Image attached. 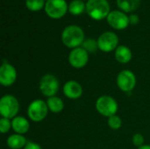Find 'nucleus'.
Instances as JSON below:
<instances>
[{"label": "nucleus", "mask_w": 150, "mask_h": 149, "mask_svg": "<svg viewBox=\"0 0 150 149\" xmlns=\"http://www.w3.org/2000/svg\"><path fill=\"white\" fill-rule=\"evenodd\" d=\"M82 47L84 48L88 53H94L98 48V40H96L95 39H86L83 41Z\"/></svg>", "instance_id": "21"}, {"label": "nucleus", "mask_w": 150, "mask_h": 149, "mask_svg": "<svg viewBox=\"0 0 150 149\" xmlns=\"http://www.w3.org/2000/svg\"><path fill=\"white\" fill-rule=\"evenodd\" d=\"M138 149H150V145H143V146L138 148Z\"/></svg>", "instance_id": "27"}, {"label": "nucleus", "mask_w": 150, "mask_h": 149, "mask_svg": "<svg viewBox=\"0 0 150 149\" xmlns=\"http://www.w3.org/2000/svg\"><path fill=\"white\" fill-rule=\"evenodd\" d=\"M11 128L18 134H25L30 128L29 121L21 116H17L11 119Z\"/></svg>", "instance_id": "14"}, {"label": "nucleus", "mask_w": 150, "mask_h": 149, "mask_svg": "<svg viewBox=\"0 0 150 149\" xmlns=\"http://www.w3.org/2000/svg\"><path fill=\"white\" fill-rule=\"evenodd\" d=\"M87 14L95 20H102L108 17L110 4L107 0H88L86 3Z\"/></svg>", "instance_id": "2"}, {"label": "nucleus", "mask_w": 150, "mask_h": 149, "mask_svg": "<svg viewBox=\"0 0 150 149\" xmlns=\"http://www.w3.org/2000/svg\"><path fill=\"white\" fill-rule=\"evenodd\" d=\"M121 125H122V120L119 116L113 115L108 118V126L111 129L118 130L121 127Z\"/></svg>", "instance_id": "22"}, {"label": "nucleus", "mask_w": 150, "mask_h": 149, "mask_svg": "<svg viewBox=\"0 0 150 149\" xmlns=\"http://www.w3.org/2000/svg\"><path fill=\"white\" fill-rule=\"evenodd\" d=\"M132 141H133V144H134V146L140 148V147L143 146V143H144V137H143V135L141 134V133H136V134H134V135L133 136Z\"/></svg>", "instance_id": "24"}, {"label": "nucleus", "mask_w": 150, "mask_h": 149, "mask_svg": "<svg viewBox=\"0 0 150 149\" xmlns=\"http://www.w3.org/2000/svg\"><path fill=\"white\" fill-rule=\"evenodd\" d=\"M97 40L98 49L105 53H109L116 50V48L119 47V38L117 34L110 31L103 32Z\"/></svg>", "instance_id": "8"}, {"label": "nucleus", "mask_w": 150, "mask_h": 149, "mask_svg": "<svg viewBox=\"0 0 150 149\" xmlns=\"http://www.w3.org/2000/svg\"><path fill=\"white\" fill-rule=\"evenodd\" d=\"M11 128V120L9 119L2 118L0 119V131L2 133H6Z\"/></svg>", "instance_id": "23"}, {"label": "nucleus", "mask_w": 150, "mask_h": 149, "mask_svg": "<svg viewBox=\"0 0 150 149\" xmlns=\"http://www.w3.org/2000/svg\"><path fill=\"white\" fill-rule=\"evenodd\" d=\"M24 149H42L41 147L35 143V142H32V141H28L27 144L25 145V147L24 148Z\"/></svg>", "instance_id": "26"}, {"label": "nucleus", "mask_w": 150, "mask_h": 149, "mask_svg": "<svg viewBox=\"0 0 150 149\" xmlns=\"http://www.w3.org/2000/svg\"><path fill=\"white\" fill-rule=\"evenodd\" d=\"M63 93L69 99H77L83 95V88L79 83L69 81L63 86Z\"/></svg>", "instance_id": "13"}, {"label": "nucleus", "mask_w": 150, "mask_h": 149, "mask_svg": "<svg viewBox=\"0 0 150 149\" xmlns=\"http://www.w3.org/2000/svg\"><path fill=\"white\" fill-rule=\"evenodd\" d=\"M96 109L104 117L110 118L116 115L119 105L117 101L110 96H102L96 101Z\"/></svg>", "instance_id": "4"}, {"label": "nucleus", "mask_w": 150, "mask_h": 149, "mask_svg": "<svg viewBox=\"0 0 150 149\" xmlns=\"http://www.w3.org/2000/svg\"><path fill=\"white\" fill-rule=\"evenodd\" d=\"M117 85L124 92L132 91L136 85L135 75L129 69L120 71L117 76Z\"/></svg>", "instance_id": "9"}, {"label": "nucleus", "mask_w": 150, "mask_h": 149, "mask_svg": "<svg viewBox=\"0 0 150 149\" xmlns=\"http://www.w3.org/2000/svg\"><path fill=\"white\" fill-rule=\"evenodd\" d=\"M129 17V24L131 25H137L140 21V18H139V16L136 15V14H131Z\"/></svg>", "instance_id": "25"}, {"label": "nucleus", "mask_w": 150, "mask_h": 149, "mask_svg": "<svg viewBox=\"0 0 150 149\" xmlns=\"http://www.w3.org/2000/svg\"><path fill=\"white\" fill-rule=\"evenodd\" d=\"M46 103H47V105L48 107V110L54 113H59L64 108L63 101L56 96L48 97Z\"/></svg>", "instance_id": "18"}, {"label": "nucleus", "mask_w": 150, "mask_h": 149, "mask_svg": "<svg viewBox=\"0 0 150 149\" xmlns=\"http://www.w3.org/2000/svg\"><path fill=\"white\" fill-rule=\"evenodd\" d=\"M19 111V103L12 95H5L0 99V114L2 118L12 119Z\"/></svg>", "instance_id": "3"}, {"label": "nucleus", "mask_w": 150, "mask_h": 149, "mask_svg": "<svg viewBox=\"0 0 150 149\" xmlns=\"http://www.w3.org/2000/svg\"><path fill=\"white\" fill-rule=\"evenodd\" d=\"M16 68L9 63L2 64L0 67V83L4 87H9L16 82Z\"/></svg>", "instance_id": "12"}, {"label": "nucleus", "mask_w": 150, "mask_h": 149, "mask_svg": "<svg viewBox=\"0 0 150 149\" xmlns=\"http://www.w3.org/2000/svg\"><path fill=\"white\" fill-rule=\"evenodd\" d=\"M45 0H25V6L32 11H39L45 7Z\"/></svg>", "instance_id": "20"}, {"label": "nucleus", "mask_w": 150, "mask_h": 149, "mask_svg": "<svg viewBox=\"0 0 150 149\" xmlns=\"http://www.w3.org/2000/svg\"><path fill=\"white\" fill-rule=\"evenodd\" d=\"M59 87L60 83L58 79L52 74H47L43 76L40 81V91L42 95L47 97L55 96L59 90Z\"/></svg>", "instance_id": "7"}, {"label": "nucleus", "mask_w": 150, "mask_h": 149, "mask_svg": "<svg viewBox=\"0 0 150 149\" xmlns=\"http://www.w3.org/2000/svg\"><path fill=\"white\" fill-rule=\"evenodd\" d=\"M82 1H85V0H82Z\"/></svg>", "instance_id": "28"}, {"label": "nucleus", "mask_w": 150, "mask_h": 149, "mask_svg": "<svg viewBox=\"0 0 150 149\" xmlns=\"http://www.w3.org/2000/svg\"><path fill=\"white\" fill-rule=\"evenodd\" d=\"M85 40L83 30L76 25L66 26L62 32V41L69 48H76L82 47Z\"/></svg>", "instance_id": "1"}, {"label": "nucleus", "mask_w": 150, "mask_h": 149, "mask_svg": "<svg viewBox=\"0 0 150 149\" xmlns=\"http://www.w3.org/2000/svg\"><path fill=\"white\" fill-rule=\"evenodd\" d=\"M47 15L53 19L62 18L69 11V4L65 0H48L45 4Z\"/></svg>", "instance_id": "6"}, {"label": "nucleus", "mask_w": 150, "mask_h": 149, "mask_svg": "<svg viewBox=\"0 0 150 149\" xmlns=\"http://www.w3.org/2000/svg\"><path fill=\"white\" fill-rule=\"evenodd\" d=\"M27 141L22 134H12L7 139V145L11 149L24 148L27 144Z\"/></svg>", "instance_id": "16"}, {"label": "nucleus", "mask_w": 150, "mask_h": 149, "mask_svg": "<svg viewBox=\"0 0 150 149\" xmlns=\"http://www.w3.org/2000/svg\"><path fill=\"white\" fill-rule=\"evenodd\" d=\"M111 27L116 30H124L129 25V17L122 11H112L106 18Z\"/></svg>", "instance_id": "10"}, {"label": "nucleus", "mask_w": 150, "mask_h": 149, "mask_svg": "<svg viewBox=\"0 0 150 149\" xmlns=\"http://www.w3.org/2000/svg\"><path fill=\"white\" fill-rule=\"evenodd\" d=\"M48 112L47 103L41 99L33 100L28 106L27 115L33 122H40L45 119Z\"/></svg>", "instance_id": "5"}, {"label": "nucleus", "mask_w": 150, "mask_h": 149, "mask_svg": "<svg viewBox=\"0 0 150 149\" xmlns=\"http://www.w3.org/2000/svg\"><path fill=\"white\" fill-rule=\"evenodd\" d=\"M142 0H117V6L125 13L137 10L141 5Z\"/></svg>", "instance_id": "17"}, {"label": "nucleus", "mask_w": 150, "mask_h": 149, "mask_svg": "<svg viewBox=\"0 0 150 149\" xmlns=\"http://www.w3.org/2000/svg\"><path fill=\"white\" fill-rule=\"evenodd\" d=\"M69 11L75 16L81 15L86 11V4L82 0H73L69 4Z\"/></svg>", "instance_id": "19"}, {"label": "nucleus", "mask_w": 150, "mask_h": 149, "mask_svg": "<svg viewBox=\"0 0 150 149\" xmlns=\"http://www.w3.org/2000/svg\"><path fill=\"white\" fill-rule=\"evenodd\" d=\"M132 55L133 54L130 48L124 45L119 46L115 50V58L120 63L122 64L128 63L132 59Z\"/></svg>", "instance_id": "15"}, {"label": "nucleus", "mask_w": 150, "mask_h": 149, "mask_svg": "<svg viewBox=\"0 0 150 149\" xmlns=\"http://www.w3.org/2000/svg\"><path fill=\"white\" fill-rule=\"evenodd\" d=\"M89 53L82 47L74 48L69 54V64L76 68H82L88 63Z\"/></svg>", "instance_id": "11"}]
</instances>
